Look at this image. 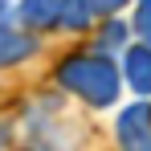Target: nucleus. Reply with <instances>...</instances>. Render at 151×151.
Instances as JSON below:
<instances>
[{"instance_id": "nucleus-2", "label": "nucleus", "mask_w": 151, "mask_h": 151, "mask_svg": "<svg viewBox=\"0 0 151 151\" xmlns=\"http://www.w3.org/2000/svg\"><path fill=\"white\" fill-rule=\"evenodd\" d=\"M114 139L119 147L131 151H151V102H131L114 119Z\"/></svg>"}, {"instance_id": "nucleus-1", "label": "nucleus", "mask_w": 151, "mask_h": 151, "mask_svg": "<svg viewBox=\"0 0 151 151\" xmlns=\"http://www.w3.org/2000/svg\"><path fill=\"white\" fill-rule=\"evenodd\" d=\"M53 82H57L65 94H74L78 102H86V106H94V110H106V106H114L119 94H123V65H114L110 53H102V49L70 53V57L57 61Z\"/></svg>"}, {"instance_id": "nucleus-9", "label": "nucleus", "mask_w": 151, "mask_h": 151, "mask_svg": "<svg viewBox=\"0 0 151 151\" xmlns=\"http://www.w3.org/2000/svg\"><path fill=\"white\" fill-rule=\"evenodd\" d=\"M127 4H131V0H90V8H94L98 17H119Z\"/></svg>"}, {"instance_id": "nucleus-11", "label": "nucleus", "mask_w": 151, "mask_h": 151, "mask_svg": "<svg viewBox=\"0 0 151 151\" xmlns=\"http://www.w3.org/2000/svg\"><path fill=\"white\" fill-rule=\"evenodd\" d=\"M0 143H8V127H0Z\"/></svg>"}, {"instance_id": "nucleus-5", "label": "nucleus", "mask_w": 151, "mask_h": 151, "mask_svg": "<svg viewBox=\"0 0 151 151\" xmlns=\"http://www.w3.org/2000/svg\"><path fill=\"white\" fill-rule=\"evenodd\" d=\"M37 53V37H29L21 29L4 25L0 21V70H12V65H21Z\"/></svg>"}, {"instance_id": "nucleus-3", "label": "nucleus", "mask_w": 151, "mask_h": 151, "mask_svg": "<svg viewBox=\"0 0 151 151\" xmlns=\"http://www.w3.org/2000/svg\"><path fill=\"white\" fill-rule=\"evenodd\" d=\"M119 65H123V82H127V86H131L135 94L151 98V45H147V41L127 45Z\"/></svg>"}, {"instance_id": "nucleus-4", "label": "nucleus", "mask_w": 151, "mask_h": 151, "mask_svg": "<svg viewBox=\"0 0 151 151\" xmlns=\"http://www.w3.org/2000/svg\"><path fill=\"white\" fill-rule=\"evenodd\" d=\"M61 8H65V0H21L17 17L25 21V29L45 33V29H61Z\"/></svg>"}, {"instance_id": "nucleus-7", "label": "nucleus", "mask_w": 151, "mask_h": 151, "mask_svg": "<svg viewBox=\"0 0 151 151\" xmlns=\"http://www.w3.org/2000/svg\"><path fill=\"white\" fill-rule=\"evenodd\" d=\"M94 17H98V12L90 8V0H65V8H61V29L82 33V29H90Z\"/></svg>"}, {"instance_id": "nucleus-10", "label": "nucleus", "mask_w": 151, "mask_h": 151, "mask_svg": "<svg viewBox=\"0 0 151 151\" xmlns=\"http://www.w3.org/2000/svg\"><path fill=\"white\" fill-rule=\"evenodd\" d=\"M4 17H8V0H0V21H4Z\"/></svg>"}, {"instance_id": "nucleus-6", "label": "nucleus", "mask_w": 151, "mask_h": 151, "mask_svg": "<svg viewBox=\"0 0 151 151\" xmlns=\"http://www.w3.org/2000/svg\"><path fill=\"white\" fill-rule=\"evenodd\" d=\"M131 25H123L119 17H106V25L98 29V37H94V49H102V53H123L131 41Z\"/></svg>"}, {"instance_id": "nucleus-8", "label": "nucleus", "mask_w": 151, "mask_h": 151, "mask_svg": "<svg viewBox=\"0 0 151 151\" xmlns=\"http://www.w3.org/2000/svg\"><path fill=\"white\" fill-rule=\"evenodd\" d=\"M135 37L151 45V0H135Z\"/></svg>"}]
</instances>
